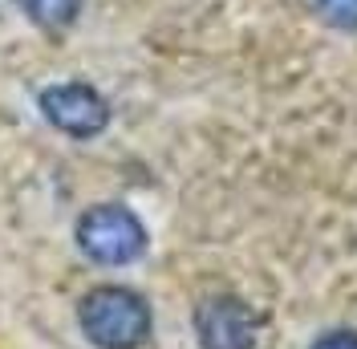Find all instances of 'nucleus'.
I'll use <instances>...</instances> for the list:
<instances>
[{
  "mask_svg": "<svg viewBox=\"0 0 357 349\" xmlns=\"http://www.w3.org/2000/svg\"><path fill=\"white\" fill-rule=\"evenodd\" d=\"M77 325L93 349H142L155 317L142 292L126 284H93L77 305Z\"/></svg>",
  "mask_w": 357,
  "mask_h": 349,
  "instance_id": "f257e3e1",
  "label": "nucleus"
},
{
  "mask_svg": "<svg viewBox=\"0 0 357 349\" xmlns=\"http://www.w3.org/2000/svg\"><path fill=\"white\" fill-rule=\"evenodd\" d=\"M77 252L102 268H126L146 252V223L126 203H93L73 228Z\"/></svg>",
  "mask_w": 357,
  "mask_h": 349,
  "instance_id": "f03ea898",
  "label": "nucleus"
},
{
  "mask_svg": "<svg viewBox=\"0 0 357 349\" xmlns=\"http://www.w3.org/2000/svg\"><path fill=\"white\" fill-rule=\"evenodd\" d=\"M41 114L53 131L69 138H98L110 126V102L89 82H57L41 89Z\"/></svg>",
  "mask_w": 357,
  "mask_h": 349,
  "instance_id": "7ed1b4c3",
  "label": "nucleus"
},
{
  "mask_svg": "<svg viewBox=\"0 0 357 349\" xmlns=\"http://www.w3.org/2000/svg\"><path fill=\"white\" fill-rule=\"evenodd\" d=\"M260 333V317L248 301L231 292H215L195 309V341L199 349H252Z\"/></svg>",
  "mask_w": 357,
  "mask_h": 349,
  "instance_id": "20e7f679",
  "label": "nucleus"
},
{
  "mask_svg": "<svg viewBox=\"0 0 357 349\" xmlns=\"http://www.w3.org/2000/svg\"><path fill=\"white\" fill-rule=\"evenodd\" d=\"M17 8L45 33H66L82 13V0H17Z\"/></svg>",
  "mask_w": 357,
  "mask_h": 349,
  "instance_id": "39448f33",
  "label": "nucleus"
},
{
  "mask_svg": "<svg viewBox=\"0 0 357 349\" xmlns=\"http://www.w3.org/2000/svg\"><path fill=\"white\" fill-rule=\"evenodd\" d=\"M309 13L337 33H357V0H305Z\"/></svg>",
  "mask_w": 357,
  "mask_h": 349,
  "instance_id": "423d86ee",
  "label": "nucleus"
},
{
  "mask_svg": "<svg viewBox=\"0 0 357 349\" xmlns=\"http://www.w3.org/2000/svg\"><path fill=\"white\" fill-rule=\"evenodd\" d=\"M309 349H357V329H325Z\"/></svg>",
  "mask_w": 357,
  "mask_h": 349,
  "instance_id": "0eeeda50",
  "label": "nucleus"
}]
</instances>
